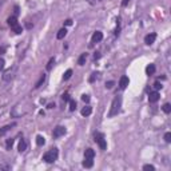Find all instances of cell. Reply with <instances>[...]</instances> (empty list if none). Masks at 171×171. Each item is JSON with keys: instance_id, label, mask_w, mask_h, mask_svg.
I'll list each match as a JSON object with an SVG mask.
<instances>
[{"instance_id": "6da1fadb", "label": "cell", "mask_w": 171, "mask_h": 171, "mask_svg": "<svg viewBox=\"0 0 171 171\" xmlns=\"http://www.w3.org/2000/svg\"><path fill=\"white\" fill-rule=\"evenodd\" d=\"M120 107H122V98L120 96H115L114 100L111 103V108H110V112H108V116L112 118V116L118 115L120 112Z\"/></svg>"}, {"instance_id": "7a4b0ae2", "label": "cell", "mask_w": 171, "mask_h": 171, "mask_svg": "<svg viewBox=\"0 0 171 171\" xmlns=\"http://www.w3.org/2000/svg\"><path fill=\"white\" fill-rule=\"evenodd\" d=\"M58 155H59L58 148H51V150L47 151V152L43 155V161L47 162V163H54V162L58 159Z\"/></svg>"}, {"instance_id": "3957f363", "label": "cell", "mask_w": 171, "mask_h": 171, "mask_svg": "<svg viewBox=\"0 0 171 171\" xmlns=\"http://www.w3.org/2000/svg\"><path fill=\"white\" fill-rule=\"evenodd\" d=\"M95 142L99 144L100 150H106V148H107V142H106L104 135H103V134H100V133L95 134Z\"/></svg>"}, {"instance_id": "277c9868", "label": "cell", "mask_w": 171, "mask_h": 171, "mask_svg": "<svg viewBox=\"0 0 171 171\" xmlns=\"http://www.w3.org/2000/svg\"><path fill=\"white\" fill-rule=\"evenodd\" d=\"M15 73H16V67H14V68H10V70L5 71V73L3 75V80L8 82V80H11V79H14Z\"/></svg>"}, {"instance_id": "5b68a950", "label": "cell", "mask_w": 171, "mask_h": 171, "mask_svg": "<svg viewBox=\"0 0 171 171\" xmlns=\"http://www.w3.org/2000/svg\"><path fill=\"white\" fill-rule=\"evenodd\" d=\"M66 134V128L63 126H56L54 128V133H52V136L54 138H60V136H63Z\"/></svg>"}, {"instance_id": "8992f818", "label": "cell", "mask_w": 171, "mask_h": 171, "mask_svg": "<svg viewBox=\"0 0 171 171\" xmlns=\"http://www.w3.org/2000/svg\"><path fill=\"white\" fill-rule=\"evenodd\" d=\"M159 98H161V95H159L158 91L150 92V95H148V100H150V103H155V102H158L159 100Z\"/></svg>"}, {"instance_id": "52a82bcc", "label": "cell", "mask_w": 171, "mask_h": 171, "mask_svg": "<svg viewBox=\"0 0 171 171\" xmlns=\"http://www.w3.org/2000/svg\"><path fill=\"white\" fill-rule=\"evenodd\" d=\"M155 39H157V34H150V35H147L144 38V43L147 45H151L154 42H155Z\"/></svg>"}, {"instance_id": "ba28073f", "label": "cell", "mask_w": 171, "mask_h": 171, "mask_svg": "<svg viewBox=\"0 0 171 171\" xmlns=\"http://www.w3.org/2000/svg\"><path fill=\"white\" fill-rule=\"evenodd\" d=\"M128 83H130V79L127 76H122L120 78V80H119V87L122 88V90H124V88L128 86Z\"/></svg>"}, {"instance_id": "9c48e42d", "label": "cell", "mask_w": 171, "mask_h": 171, "mask_svg": "<svg viewBox=\"0 0 171 171\" xmlns=\"http://www.w3.org/2000/svg\"><path fill=\"white\" fill-rule=\"evenodd\" d=\"M102 39H103V34H102L100 31H96L94 35H92V39H91V40H92V43H99V42H102Z\"/></svg>"}, {"instance_id": "30bf717a", "label": "cell", "mask_w": 171, "mask_h": 171, "mask_svg": "<svg viewBox=\"0 0 171 171\" xmlns=\"http://www.w3.org/2000/svg\"><path fill=\"white\" fill-rule=\"evenodd\" d=\"M94 157H95V151L92 148H87L86 152H84V158L86 159H94Z\"/></svg>"}, {"instance_id": "8fae6325", "label": "cell", "mask_w": 171, "mask_h": 171, "mask_svg": "<svg viewBox=\"0 0 171 171\" xmlns=\"http://www.w3.org/2000/svg\"><path fill=\"white\" fill-rule=\"evenodd\" d=\"M7 21H8V25H10L11 28H14L15 25H18V24H19L18 20H16V16H10Z\"/></svg>"}, {"instance_id": "7c38bea8", "label": "cell", "mask_w": 171, "mask_h": 171, "mask_svg": "<svg viewBox=\"0 0 171 171\" xmlns=\"http://www.w3.org/2000/svg\"><path fill=\"white\" fill-rule=\"evenodd\" d=\"M82 115L83 116H88V115H91V112H92V107H90V106H86V107H83L82 108Z\"/></svg>"}, {"instance_id": "4fadbf2b", "label": "cell", "mask_w": 171, "mask_h": 171, "mask_svg": "<svg viewBox=\"0 0 171 171\" xmlns=\"http://www.w3.org/2000/svg\"><path fill=\"white\" fill-rule=\"evenodd\" d=\"M14 126H15V124H11V126H4V127H1V128H0V138L5 135V134H7L8 131H10V130Z\"/></svg>"}, {"instance_id": "5bb4252c", "label": "cell", "mask_w": 171, "mask_h": 171, "mask_svg": "<svg viewBox=\"0 0 171 171\" xmlns=\"http://www.w3.org/2000/svg\"><path fill=\"white\" fill-rule=\"evenodd\" d=\"M25 150H27V142H25L24 139H21L20 142H19V151H20V152H24Z\"/></svg>"}, {"instance_id": "9a60e30c", "label": "cell", "mask_w": 171, "mask_h": 171, "mask_svg": "<svg viewBox=\"0 0 171 171\" xmlns=\"http://www.w3.org/2000/svg\"><path fill=\"white\" fill-rule=\"evenodd\" d=\"M83 166H84L86 168H91L92 166H94V159H86V158H84Z\"/></svg>"}, {"instance_id": "2e32d148", "label": "cell", "mask_w": 171, "mask_h": 171, "mask_svg": "<svg viewBox=\"0 0 171 171\" xmlns=\"http://www.w3.org/2000/svg\"><path fill=\"white\" fill-rule=\"evenodd\" d=\"M86 60H87V54H82L80 58H79V60H78V64H79V66H84Z\"/></svg>"}, {"instance_id": "e0dca14e", "label": "cell", "mask_w": 171, "mask_h": 171, "mask_svg": "<svg viewBox=\"0 0 171 171\" xmlns=\"http://www.w3.org/2000/svg\"><path fill=\"white\" fill-rule=\"evenodd\" d=\"M146 73H147V75H154V73H155V66H154V64H150V66H147Z\"/></svg>"}, {"instance_id": "ac0fdd59", "label": "cell", "mask_w": 171, "mask_h": 171, "mask_svg": "<svg viewBox=\"0 0 171 171\" xmlns=\"http://www.w3.org/2000/svg\"><path fill=\"white\" fill-rule=\"evenodd\" d=\"M66 35H67V30H66V28H62V30H59V32H58L56 38H58V39L60 40V39H63Z\"/></svg>"}, {"instance_id": "d6986e66", "label": "cell", "mask_w": 171, "mask_h": 171, "mask_svg": "<svg viewBox=\"0 0 171 171\" xmlns=\"http://www.w3.org/2000/svg\"><path fill=\"white\" fill-rule=\"evenodd\" d=\"M45 82V75L43 73L42 76H40V79H39L38 82H36V84H35V88H39V87H42V84Z\"/></svg>"}, {"instance_id": "ffe728a7", "label": "cell", "mask_w": 171, "mask_h": 171, "mask_svg": "<svg viewBox=\"0 0 171 171\" xmlns=\"http://www.w3.org/2000/svg\"><path fill=\"white\" fill-rule=\"evenodd\" d=\"M44 143H45L44 136H42V135H38V136H36V144H38V146H43Z\"/></svg>"}, {"instance_id": "44dd1931", "label": "cell", "mask_w": 171, "mask_h": 171, "mask_svg": "<svg viewBox=\"0 0 171 171\" xmlns=\"http://www.w3.org/2000/svg\"><path fill=\"white\" fill-rule=\"evenodd\" d=\"M71 75H72V70H67L66 72H64V75H63V79L64 80H68L71 78Z\"/></svg>"}, {"instance_id": "7402d4cb", "label": "cell", "mask_w": 171, "mask_h": 171, "mask_svg": "<svg viewBox=\"0 0 171 171\" xmlns=\"http://www.w3.org/2000/svg\"><path fill=\"white\" fill-rule=\"evenodd\" d=\"M163 111L166 112V114H170V112H171V106H170V103H166V104L163 106Z\"/></svg>"}, {"instance_id": "603a6c76", "label": "cell", "mask_w": 171, "mask_h": 171, "mask_svg": "<svg viewBox=\"0 0 171 171\" xmlns=\"http://www.w3.org/2000/svg\"><path fill=\"white\" fill-rule=\"evenodd\" d=\"M75 108H76V103H75V100L70 99V111H75Z\"/></svg>"}, {"instance_id": "cb8c5ba5", "label": "cell", "mask_w": 171, "mask_h": 171, "mask_svg": "<svg viewBox=\"0 0 171 171\" xmlns=\"http://www.w3.org/2000/svg\"><path fill=\"white\" fill-rule=\"evenodd\" d=\"M54 64H55V59H54V58H51V59H49V62H48V64H47V70H48V71L51 70Z\"/></svg>"}, {"instance_id": "d4e9b609", "label": "cell", "mask_w": 171, "mask_h": 171, "mask_svg": "<svg viewBox=\"0 0 171 171\" xmlns=\"http://www.w3.org/2000/svg\"><path fill=\"white\" fill-rule=\"evenodd\" d=\"M12 31H14L15 32V34H18V35H19V34H21V27H20V25H15V27L14 28H12Z\"/></svg>"}, {"instance_id": "484cf974", "label": "cell", "mask_w": 171, "mask_h": 171, "mask_svg": "<svg viewBox=\"0 0 171 171\" xmlns=\"http://www.w3.org/2000/svg\"><path fill=\"white\" fill-rule=\"evenodd\" d=\"M12 144H14V139H8L7 143H5V148H7V150H11Z\"/></svg>"}, {"instance_id": "4316f807", "label": "cell", "mask_w": 171, "mask_h": 171, "mask_svg": "<svg viewBox=\"0 0 171 171\" xmlns=\"http://www.w3.org/2000/svg\"><path fill=\"white\" fill-rule=\"evenodd\" d=\"M143 170H146V171H148V170H150V171H154V170H155V167H154L152 164H144V166H143Z\"/></svg>"}, {"instance_id": "83f0119b", "label": "cell", "mask_w": 171, "mask_h": 171, "mask_svg": "<svg viewBox=\"0 0 171 171\" xmlns=\"http://www.w3.org/2000/svg\"><path fill=\"white\" fill-rule=\"evenodd\" d=\"M11 166L7 163H0V170H10Z\"/></svg>"}, {"instance_id": "f1b7e54d", "label": "cell", "mask_w": 171, "mask_h": 171, "mask_svg": "<svg viewBox=\"0 0 171 171\" xmlns=\"http://www.w3.org/2000/svg\"><path fill=\"white\" fill-rule=\"evenodd\" d=\"M164 140H166L167 143H170V142H171V134H170V133H166V134H164Z\"/></svg>"}, {"instance_id": "f546056e", "label": "cell", "mask_w": 171, "mask_h": 171, "mask_svg": "<svg viewBox=\"0 0 171 171\" xmlns=\"http://www.w3.org/2000/svg\"><path fill=\"white\" fill-rule=\"evenodd\" d=\"M82 100L83 102H86V103H88V102H90V96H88V95H82Z\"/></svg>"}, {"instance_id": "4dcf8cb0", "label": "cell", "mask_w": 171, "mask_h": 171, "mask_svg": "<svg viewBox=\"0 0 171 171\" xmlns=\"http://www.w3.org/2000/svg\"><path fill=\"white\" fill-rule=\"evenodd\" d=\"M154 88H155V90H159V88H162V84L159 83V82H155V84H154Z\"/></svg>"}, {"instance_id": "1f68e13d", "label": "cell", "mask_w": 171, "mask_h": 171, "mask_svg": "<svg viewBox=\"0 0 171 171\" xmlns=\"http://www.w3.org/2000/svg\"><path fill=\"white\" fill-rule=\"evenodd\" d=\"M112 86H114V82H107V83H106V87L107 88H111Z\"/></svg>"}, {"instance_id": "d6a6232c", "label": "cell", "mask_w": 171, "mask_h": 171, "mask_svg": "<svg viewBox=\"0 0 171 171\" xmlns=\"http://www.w3.org/2000/svg\"><path fill=\"white\" fill-rule=\"evenodd\" d=\"M4 64H5V62H4L3 59H0V70H3L4 68Z\"/></svg>"}, {"instance_id": "836d02e7", "label": "cell", "mask_w": 171, "mask_h": 171, "mask_svg": "<svg viewBox=\"0 0 171 171\" xmlns=\"http://www.w3.org/2000/svg\"><path fill=\"white\" fill-rule=\"evenodd\" d=\"M64 24H66V25H71V24H72V20H71V19H67V20L64 21Z\"/></svg>"}, {"instance_id": "e575fe53", "label": "cell", "mask_w": 171, "mask_h": 171, "mask_svg": "<svg viewBox=\"0 0 171 171\" xmlns=\"http://www.w3.org/2000/svg\"><path fill=\"white\" fill-rule=\"evenodd\" d=\"M5 52V47H0V55H3Z\"/></svg>"}, {"instance_id": "d590c367", "label": "cell", "mask_w": 171, "mask_h": 171, "mask_svg": "<svg viewBox=\"0 0 171 171\" xmlns=\"http://www.w3.org/2000/svg\"><path fill=\"white\" fill-rule=\"evenodd\" d=\"M99 56H100V55H99V52H96V54L94 55V59H99Z\"/></svg>"}, {"instance_id": "8d00e7d4", "label": "cell", "mask_w": 171, "mask_h": 171, "mask_svg": "<svg viewBox=\"0 0 171 171\" xmlns=\"http://www.w3.org/2000/svg\"><path fill=\"white\" fill-rule=\"evenodd\" d=\"M63 99H64V100H68V94H64L63 95Z\"/></svg>"}, {"instance_id": "74e56055", "label": "cell", "mask_w": 171, "mask_h": 171, "mask_svg": "<svg viewBox=\"0 0 171 171\" xmlns=\"http://www.w3.org/2000/svg\"><path fill=\"white\" fill-rule=\"evenodd\" d=\"M19 14V7H15V15Z\"/></svg>"}, {"instance_id": "f35d334b", "label": "cell", "mask_w": 171, "mask_h": 171, "mask_svg": "<svg viewBox=\"0 0 171 171\" xmlns=\"http://www.w3.org/2000/svg\"><path fill=\"white\" fill-rule=\"evenodd\" d=\"M128 1H130V0H123V5H127V3H128Z\"/></svg>"}, {"instance_id": "ab89813d", "label": "cell", "mask_w": 171, "mask_h": 171, "mask_svg": "<svg viewBox=\"0 0 171 171\" xmlns=\"http://www.w3.org/2000/svg\"><path fill=\"white\" fill-rule=\"evenodd\" d=\"M3 4H4V0H0V7H1Z\"/></svg>"}]
</instances>
